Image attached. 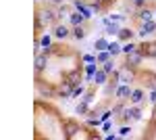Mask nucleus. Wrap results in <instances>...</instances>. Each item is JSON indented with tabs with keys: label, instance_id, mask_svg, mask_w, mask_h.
Returning <instances> with one entry per match:
<instances>
[{
	"label": "nucleus",
	"instance_id": "1",
	"mask_svg": "<svg viewBox=\"0 0 156 140\" xmlns=\"http://www.w3.org/2000/svg\"><path fill=\"white\" fill-rule=\"evenodd\" d=\"M54 19H56V15H54L52 11H42V13H40V17H37V25H40V23L50 25Z\"/></svg>",
	"mask_w": 156,
	"mask_h": 140
},
{
	"label": "nucleus",
	"instance_id": "2",
	"mask_svg": "<svg viewBox=\"0 0 156 140\" xmlns=\"http://www.w3.org/2000/svg\"><path fill=\"white\" fill-rule=\"evenodd\" d=\"M75 6H77V11L81 13L83 17H92V9H90V6H85L81 0H75Z\"/></svg>",
	"mask_w": 156,
	"mask_h": 140
},
{
	"label": "nucleus",
	"instance_id": "3",
	"mask_svg": "<svg viewBox=\"0 0 156 140\" xmlns=\"http://www.w3.org/2000/svg\"><path fill=\"white\" fill-rule=\"evenodd\" d=\"M140 61H142V55L137 50H133L131 55H127V65H137Z\"/></svg>",
	"mask_w": 156,
	"mask_h": 140
},
{
	"label": "nucleus",
	"instance_id": "4",
	"mask_svg": "<svg viewBox=\"0 0 156 140\" xmlns=\"http://www.w3.org/2000/svg\"><path fill=\"white\" fill-rule=\"evenodd\" d=\"M154 29H156V23H152V21H144V25H142V32H140V34H142V36L152 34Z\"/></svg>",
	"mask_w": 156,
	"mask_h": 140
},
{
	"label": "nucleus",
	"instance_id": "5",
	"mask_svg": "<svg viewBox=\"0 0 156 140\" xmlns=\"http://www.w3.org/2000/svg\"><path fill=\"white\" fill-rule=\"evenodd\" d=\"M65 130H67V136H69V138H73V136L77 134V130H79V128H77V123H73V121H69Z\"/></svg>",
	"mask_w": 156,
	"mask_h": 140
},
{
	"label": "nucleus",
	"instance_id": "6",
	"mask_svg": "<svg viewBox=\"0 0 156 140\" xmlns=\"http://www.w3.org/2000/svg\"><path fill=\"white\" fill-rule=\"evenodd\" d=\"M44 67H46V57L44 55H37L36 57V69L40 71V69H44Z\"/></svg>",
	"mask_w": 156,
	"mask_h": 140
},
{
	"label": "nucleus",
	"instance_id": "7",
	"mask_svg": "<svg viewBox=\"0 0 156 140\" xmlns=\"http://www.w3.org/2000/svg\"><path fill=\"white\" fill-rule=\"evenodd\" d=\"M129 94H131V88H129V86H121L119 90H117V96H119V98H125V96H129Z\"/></svg>",
	"mask_w": 156,
	"mask_h": 140
},
{
	"label": "nucleus",
	"instance_id": "8",
	"mask_svg": "<svg viewBox=\"0 0 156 140\" xmlns=\"http://www.w3.org/2000/svg\"><path fill=\"white\" fill-rule=\"evenodd\" d=\"M54 34H56V38H67V34H69V29H67L65 25H58V27L54 29Z\"/></svg>",
	"mask_w": 156,
	"mask_h": 140
},
{
	"label": "nucleus",
	"instance_id": "9",
	"mask_svg": "<svg viewBox=\"0 0 156 140\" xmlns=\"http://www.w3.org/2000/svg\"><path fill=\"white\" fill-rule=\"evenodd\" d=\"M94 80H96V84H104V80H106V71H96L94 73Z\"/></svg>",
	"mask_w": 156,
	"mask_h": 140
},
{
	"label": "nucleus",
	"instance_id": "10",
	"mask_svg": "<svg viewBox=\"0 0 156 140\" xmlns=\"http://www.w3.org/2000/svg\"><path fill=\"white\" fill-rule=\"evenodd\" d=\"M85 17L81 15V13H75V15H71V23L73 25H81V21H83Z\"/></svg>",
	"mask_w": 156,
	"mask_h": 140
},
{
	"label": "nucleus",
	"instance_id": "11",
	"mask_svg": "<svg viewBox=\"0 0 156 140\" xmlns=\"http://www.w3.org/2000/svg\"><path fill=\"white\" fill-rule=\"evenodd\" d=\"M125 117H131V119H140V111H137V109H129V111H125Z\"/></svg>",
	"mask_w": 156,
	"mask_h": 140
},
{
	"label": "nucleus",
	"instance_id": "12",
	"mask_svg": "<svg viewBox=\"0 0 156 140\" xmlns=\"http://www.w3.org/2000/svg\"><path fill=\"white\" fill-rule=\"evenodd\" d=\"M73 36H75L77 40H81V38H83V36H85V32H83V29H81V27H79V25H75V29H73Z\"/></svg>",
	"mask_w": 156,
	"mask_h": 140
},
{
	"label": "nucleus",
	"instance_id": "13",
	"mask_svg": "<svg viewBox=\"0 0 156 140\" xmlns=\"http://www.w3.org/2000/svg\"><path fill=\"white\" fill-rule=\"evenodd\" d=\"M131 96H133V98H131L133 103H140V100H142V96H144V94H142V90H133V92H131Z\"/></svg>",
	"mask_w": 156,
	"mask_h": 140
},
{
	"label": "nucleus",
	"instance_id": "14",
	"mask_svg": "<svg viewBox=\"0 0 156 140\" xmlns=\"http://www.w3.org/2000/svg\"><path fill=\"white\" fill-rule=\"evenodd\" d=\"M117 32H119V27L115 23L110 25V21H106V34H117Z\"/></svg>",
	"mask_w": 156,
	"mask_h": 140
},
{
	"label": "nucleus",
	"instance_id": "15",
	"mask_svg": "<svg viewBox=\"0 0 156 140\" xmlns=\"http://www.w3.org/2000/svg\"><path fill=\"white\" fill-rule=\"evenodd\" d=\"M96 46H98V50H108V42L106 40H98Z\"/></svg>",
	"mask_w": 156,
	"mask_h": 140
},
{
	"label": "nucleus",
	"instance_id": "16",
	"mask_svg": "<svg viewBox=\"0 0 156 140\" xmlns=\"http://www.w3.org/2000/svg\"><path fill=\"white\" fill-rule=\"evenodd\" d=\"M133 50H137V46H133L131 42H129V44H125V46H123V52H127V55H131Z\"/></svg>",
	"mask_w": 156,
	"mask_h": 140
},
{
	"label": "nucleus",
	"instance_id": "17",
	"mask_svg": "<svg viewBox=\"0 0 156 140\" xmlns=\"http://www.w3.org/2000/svg\"><path fill=\"white\" fill-rule=\"evenodd\" d=\"M112 69H115V63H112V61H104V71H106V73H110Z\"/></svg>",
	"mask_w": 156,
	"mask_h": 140
},
{
	"label": "nucleus",
	"instance_id": "18",
	"mask_svg": "<svg viewBox=\"0 0 156 140\" xmlns=\"http://www.w3.org/2000/svg\"><path fill=\"white\" fill-rule=\"evenodd\" d=\"M119 50H123V48H119L117 44H108V52H110V55H117Z\"/></svg>",
	"mask_w": 156,
	"mask_h": 140
},
{
	"label": "nucleus",
	"instance_id": "19",
	"mask_svg": "<svg viewBox=\"0 0 156 140\" xmlns=\"http://www.w3.org/2000/svg\"><path fill=\"white\" fill-rule=\"evenodd\" d=\"M133 75H131V71H121V80L123 82H127V80H131Z\"/></svg>",
	"mask_w": 156,
	"mask_h": 140
},
{
	"label": "nucleus",
	"instance_id": "20",
	"mask_svg": "<svg viewBox=\"0 0 156 140\" xmlns=\"http://www.w3.org/2000/svg\"><path fill=\"white\" fill-rule=\"evenodd\" d=\"M37 90H40L42 94H46V96H52V90H50L48 86H46V88H44V86H37Z\"/></svg>",
	"mask_w": 156,
	"mask_h": 140
},
{
	"label": "nucleus",
	"instance_id": "21",
	"mask_svg": "<svg viewBox=\"0 0 156 140\" xmlns=\"http://www.w3.org/2000/svg\"><path fill=\"white\" fill-rule=\"evenodd\" d=\"M140 17H142L144 21H150V17H152V13H150V11H142V13H140Z\"/></svg>",
	"mask_w": 156,
	"mask_h": 140
},
{
	"label": "nucleus",
	"instance_id": "22",
	"mask_svg": "<svg viewBox=\"0 0 156 140\" xmlns=\"http://www.w3.org/2000/svg\"><path fill=\"white\" fill-rule=\"evenodd\" d=\"M148 48V55L150 57H156V44H150V46H146Z\"/></svg>",
	"mask_w": 156,
	"mask_h": 140
},
{
	"label": "nucleus",
	"instance_id": "23",
	"mask_svg": "<svg viewBox=\"0 0 156 140\" xmlns=\"http://www.w3.org/2000/svg\"><path fill=\"white\" fill-rule=\"evenodd\" d=\"M83 92V88H81V86H77V88H73V92H71V96L73 98H75V96H79V94Z\"/></svg>",
	"mask_w": 156,
	"mask_h": 140
},
{
	"label": "nucleus",
	"instance_id": "24",
	"mask_svg": "<svg viewBox=\"0 0 156 140\" xmlns=\"http://www.w3.org/2000/svg\"><path fill=\"white\" fill-rule=\"evenodd\" d=\"M40 44H42V46H46V48H48V46H50V38H48V36H44V38L40 40Z\"/></svg>",
	"mask_w": 156,
	"mask_h": 140
},
{
	"label": "nucleus",
	"instance_id": "25",
	"mask_svg": "<svg viewBox=\"0 0 156 140\" xmlns=\"http://www.w3.org/2000/svg\"><path fill=\"white\" fill-rule=\"evenodd\" d=\"M85 109H87V105H85V100H83L81 105L77 107V113H85Z\"/></svg>",
	"mask_w": 156,
	"mask_h": 140
},
{
	"label": "nucleus",
	"instance_id": "26",
	"mask_svg": "<svg viewBox=\"0 0 156 140\" xmlns=\"http://www.w3.org/2000/svg\"><path fill=\"white\" fill-rule=\"evenodd\" d=\"M121 38H125V40H127V38H131V32H127V29H123V32H121Z\"/></svg>",
	"mask_w": 156,
	"mask_h": 140
},
{
	"label": "nucleus",
	"instance_id": "27",
	"mask_svg": "<svg viewBox=\"0 0 156 140\" xmlns=\"http://www.w3.org/2000/svg\"><path fill=\"white\" fill-rule=\"evenodd\" d=\"M98 59H100V61L104 63V61H108V55H106V52H102V55H100V57H98Z\"/></svg>",
	"mask_w": 156,
	"mask_h": 140
},
{
	"label": "nucleus",
	"instance_id": "28",
	"mask_svg": "<svg viewBox=\"0 0 156 140\" xmlns=\"http://www.w3.org/2000/svg\"><path fill=\"white\" fill-rule=\"evenodd\" d=\"M129 132H131V130H129V128H123V130H121V136H127Z\"/></svg>",
	"mask_w": 156,
	"mask_h": 140
},
{
	"label": "nucleus",
	"instance_id": "29",
	"mask_svg": "<svg viewBox=\"0 0 156 140\" xmlns=\"http://www.w3.org/2000/svg\"><path fill=\"white\" fill-rule=\"evenodd\" d=\"M69 13H67V9H60V13H58V17H67Z\"/></svg>",
	"mask_w": 156,
	"mask_h": 140
},
{
	"label": "nucleus",
	"instance_id": "30",
	"mask_svg": "<svg viewBox=\"0 0 156 140\" xmlns=\"http://www.w3.org/2000/svg\"><path fill=\"white\" fill-rule=\"evenodd\" d=\"M133 4H137V6H142V4H144V0H133Z\"/></svg>",
	"mask_w": 156,
	"mask_h": 140
},
{
	"label": "nucleus",
	"instance_id": "31",
	"mask_svg": "<svg viewBox=\"0 0 156 140\" xmlns=\"http://www.w3.org/2000/svg\"><path fill=\"white\" fill-rule=\"evenodd\" d=\"M52 2H56V4H60V2H62V0H52Z\"/></svg>",
	"mask_w": 156,
	"mask_h": 140
}]
</instances>
